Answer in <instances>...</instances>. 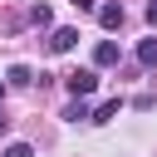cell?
Wrapping results in <instances>:
<instances>
[{
  "label": "cell",
  "instance_id": "277c9868",
  "mask_svg": "<svg viewBox=\"0 0 157 157\" xmlns=\"http://www.w3.org/2000/svg\"><path fill=\"white\" fill-rule=\"evenodd\" d=\"M74 44H78V29H54V34H49V49H54V54H69Z\"/></svg>",
  "mask_w": 157,
  "mask_h": 157
},
{
  "label": "cell",
  "instance_id": "3957f363",
  "mask_svg": "<svg viewBox=\"0 0 157 157\" xmlns=\"http://www.w3.org/2000/svg\"><path fill=\"white\" fill-rule=\"evenodd\" d=\"M98 25H103V29H118V25H123V5H118V0L98 5Z\"/></svg>",
  "mask_w": 157,
  "mask_h": 157
},
{
  "label": "cell",
  "instance_id": "52a82bcc",
  "mask_svg": "<svg viewBox=\"0 0 157 157\" xmlns=\"http://www.w3.org/2000/svg\"><path fill=\"white\" fill-rule=\"evenodd\" d=\"M137 64L157 69V39H142V44H137Z\"/></svg>",
  "mask_w": 157,
  "mask_h": 157
},
{
  "label": "cell",
  "instance_id": "8fae6325",
  "mask_svg": "<svg viewBox=\"0 0 157 157\" xmlns=\"http://www.w3.org/2000/svg\"><path fill=\"white\" fill-rule=\"evenodd\" d=\"M74 10H98V0H69Z\"/></svg>",
  "mask_w": 157,
  "mask_h": 157
},
{
  "label": "cell",
  "instance_id": "6da1fadb",
  "mask_svg": "<svg viewBox=\"0 0 157 157\" xmlns=\"http://www.w3.org/2000/svg\"><path fill=\"white\" fill-rule=\"evenodd\" d=\"M64 83H69V93H74V98H88V93L98 88V69H74Z\"/></svg>",
  "mask_w": 157,
  "mask_h": 157
},
{
  "label": "cell",
  "instance_id": "8992f818",
  "mask_svg": "<svg viewBox=\"0 0 157 157\" xmlns=\"http://www.w3.org/2000/svg\"><path fill=\"white\" fill-rule=\"evenodd\" d=\"M5 83H15V88H25V83H34V74H29V64H10V74H5Z\"/></svg>",
  "mask_w": 157,
  "mask_h": 157
},
{
  "label": "cell",
  "instance_id": "7a4b0ae2",
  "mask_svg": "<svg viewBox=\"0 0 157 157\" xmlns=\"http://www.w3.org/2000/svg\"><path fill=\"white\" fill-rule=\"evenodd\" d=\"M93 64H98V69H113V64H118V44H113V39H98V44H93Z\"/></svg>",
  "mask_w": 157,
  "mask_h": 157
},
{
  "label": "cell",
  "instance_id": "5b68a950",
  "mask_svg": "<svg viewBox=\"0 0 157 157\" xmlns=\"http://www.w3.org/2000/svg\"><path fill=\"white\" fill-rule=\"evenodd\" d=\"M118 113H123V98H108V103H98V108H93V123H113Z\"/></svg>",
  "mask_w": 157,
  "mask_h": 157
},
{
  "label": "cell",
  "instance_id": "4fadbf2b",
  "mask_svg": "<svg viewBox=\"0 0 157 157\" xmlns=\"http://www.w3.org/2000/svg\"><path fill=\"white\" fill-rule=\"evenodd\" d=\"M0 98H5V78H0Z\"/></svg>",
  "mask_w": 157,
  "mask_h": 157
},
{
  "label": "cell",
  "instance_id": "5bb4252c",
  "mask_svg": "<svg viewBox=\"0 0 157 157\" xmlns=\"http://www.w3.org/2000/svg\"><path fill=\"white\" fill-rule=\"evenodd\" d=\"M0 132H5V118H0Z\"/></svg>",
  "mask_w": 157,
  "mask_h": 157
},
{
  "label": "cell",
  "instance_id": "7c38bea8",
  "mask_svg": "<svg viewBox=\"0 0 157 157\" xmlns=\"http://www.w3.org/2000/svg\"><path fill=\"white\" fill-rule=\"evenodd\" d=\"M147 25H157V0H147Z\"/></svg>",
  "mask_w": 157,
  "mask_h": 157
},
{
  "label": "cell",
  "instance_id": "9c48e42d",
  "mask_svg": "<svg viewBox=\"0 0 157 157\" xmlns=\"http://www.w3.org/2000/svg\"><path fill=\"white\" fill-rule=\"evenodd\" d=\"M29 20H34L39 29H49V20H54V15H49V5H34V10H29Z\"/></svg>",
  "mask_w": 157,
  "mask_h": 157
},
{
  "label": "cell",
  "instance_id": "ba28073f",
  "mask_svg": "<svg viewBox=\"0 0 157 157\" xmlns=\"http://www.w3.org/2000/svg\"><path fill=\"white\" fill-rule=\"evenodd\" d=\"M64 118H69V123H78V118H88V123H93V113H88V103H83V98H74V103L64 108Z\"/></svg>",
  "mask_w": 157,
  "mask_h": 157
},
{
  "label": "cell",
  "instance_id": "30bf717a",
  "mask_svg": "<svg viewBox=\"0 0 157 157\" xmlns=\"http://www.w3.org/2000/svg\"><path fill=\"white\" fill-rule=\"evenodd\" d=\"M5 157H34V147H29V142H10V147H5Z\"/></svg>",
  "mask_w": 157,
  "mask_h": 157
}]
</instances>
